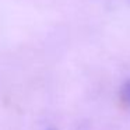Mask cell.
Here are the masks:
<instances>
[{"instance_id": "1", "label": "cell", "mask_w": 130, "mask_h": 130, "mask_svg": "<svg viewBox=\"0 0 130 130\" xmlns=\"http://www.w3.org/2000/svg\"><path fill=\"white\" fill-rule=\"evenodd\" d=\"M120 101L127 110H130V80H127L120 88Z\"/></svg>"}, {"instance_id": "2", "label": "cell", "mask_w": 130, "mask_h": 130, "mask_svg": "<svg viewBox=\"0 0 130 130\" xmlns=\"http://www.w3.org/2000/svg\"><path fill=\"white\" fill-rule=\"evenodd\" d=\"M51 130H53V129H51Z\"/></svg>"}]
</instances>
